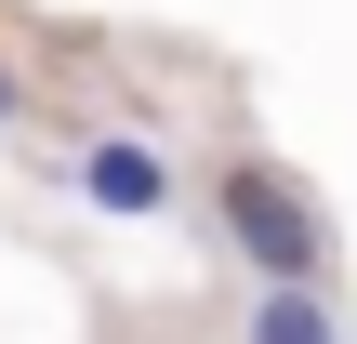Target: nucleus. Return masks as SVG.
I'll list each match as a JSON object with an SVG mask.
<instances>
[{
    "mask_svg": "<svg viewBox=\"0 0 357 344\" xmlns=\"http://www.w3.org/2000/svg\"><path fill=\"white\" fill-rule=\"evenodd\" d=\"M79 199L119 212V225H146V212H172V159H159L146 133H93V146H79Z\"/></svg>",
    "mask_w": 357,
    "mask_h": 344,
    "instance_id": "nucleus-2",
    "label": "nucleus"
},
{
    "mask_svg": "<svg viewBox=\"0 0 357 344\" xmlns=\"http://www.w3.org/2000/svg\"><path fill=\"white\" fill-rule=\"evenodd\" d=\"M212 212H225V252L265 278V292H318V212H305V186H278L265 159H238L225 186H212Z\"/></svg>",
    "mask_w": 357,
    "mask_h": 344,
    "instance_id": "nucleus-1",
    "label": "nucleus"
},
{
    "mask_svg": "<svg viewBox=\"0 0 357 344\" xmlns=\"http://www.w3.org/2000/svg\"><path fill=\"white\" fill-rule=\"evenodd\" d=\"M0 119H13V80H0Z\"/></svg>",
    "mask_w": 357,
    "mask_h": 344,
    "instance_id": "nucleus-4",
    "label": "nucleus"
},
{
    "mask_svg": "<svg viewBox=\"0 0 357 344\" xmlns=\"http://www.w3.org/2000/svg\"><path fill=\"white\" fill-rule=\"evenodd\" d=\"M252 344H344L331 331V292H265L252 305Z\"/></svg>",
    "mask_w": 357,
    "mask_h": 344,
    "instance_id": "nucleus-3",
    "label": "nucleus"
}]
</instances>
